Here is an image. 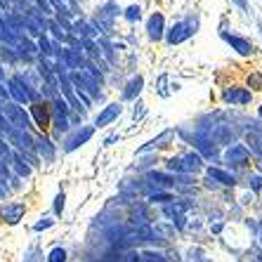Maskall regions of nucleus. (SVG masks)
Returning a JSON list of instances; mask_svg holds the SVG:
<instances>
[{
    "mask_svg": "<svg viewBox=\"0 0 262 262\" xmlns=\"http://www.w3.org/2000/svg\"><path fill=\"white\" fill-rule=\"evenodd\" d=\"M203 168V159L194 151L180 154V156H172L168 161V170L177 172V175H191V172H199Z\"/></svg>",
    "mask_w": 262,
    "mask_h": 262,
    "instance_id": "obj_1",
    "label": "nucleus"
},
{
    "mask_svg": "<svg viewBox=\"0 0 262 262\" xmlns=\"http://www.w3.org/2000/svg\"><path fill=\"white\" fill-rule=\"evenodd\" d=\"M194 33H196V21L182 19V21H175L170 29L165 31V40H168V45H180L184 40H189Z\"/></svg>",
    "mask_w": 262,
    "mask_h": 262,
    "instance_id": "obj_2",
    "label": "nucleus"
},
{
    "mask_svg": "<svg viewBox=\"0 0 262 262\" xmlns=\"http://www.w3.org/2000/svg\"><path fill=\"white\" fill-rule=\"evenodd\" d=\"M3 116H5V121L12 125V128L17 130H29L31 123H29V116H26V111L21 109V106H17V104H3V111H0Z\"/></svg>",
    "mask_w": 262,
    "mask_h": 262,
    "instance_id": "obj_3",
    "label": "nucleus"
},
{
    "mask_svg": "<svg viewBox=\"0 0 262 262\" xmlns=\"http://www.w3.org/2000/svg\"><path fill=\"white\" fill-rule=\"evenodd\" d=\"M225 161L229 165H234V168H246V165H250L248 146L246 144H232L225 151Z\"/></svg>",
    "mask_w": 262,
    "mask_h": 262,
    "instance_id": "obj_4",
    "label": "nucleus"
},
{
    "mask_svg": "<svg viewBox=\"0 0 262 262\" xmlns=\"http://www.w3.org/2000/svg\"><path fill=\"white\" fill-rule=\"evenodd\" d=\"M222 40L232 45V50L241 57H250L253 52H255V48H253V43H250L248 38L236 36V33H227V31H222Z\"/></svg>",
    "mask_w": 262,
    "mask_h": 262,
    "instance_id": "obj_5",
    "label": "nucleus"
},
{
    "mask_svg": "<svg viewBox=\"0 0 262 262\" xmlns=\"http://www.w3.org/2000/svg\"><path fill=\"white\" fill-rule=\"evenodd\" d=\"M146 36H149V40H154V43H159L161 38L165 36V17H163V12H154L151 17L146 19Z\"/></svg>",
    "mask_w": 262,
    "mask_h": 262,
    "instance_id": "obj_6",
    "label": "nucleus"
},
{
    "mask_svg": "<svg viewBox=\"0 0 262 262\" xmlns=\"http://www.w3.org/2000/svg\"><path fill=\"white\" fill-rule=\"evenodd\" d=\"M31 116L40 130H48L52 125V114H50V106L45 102H31Z\"/></svg>",
    "mask_w": 262,
    "mask_h": 262,
    "instance_id": "obj_7",
    "label": "nucleus"
},
{
    "mask_svg": "<svg viewBox=\"0 0 262 262\" xmlns=\"http://www.w3.org/2000/svg\"><path fill=\"white\" fill-rule=\"evenodd\" d=\"M121 111H123V106L118 102L106 104V106L99 111V116L95 118V128H106V125H111V123L121 116Z\"/></svg>",
    "mask_w": 262,
    "mask_h": 262,
    "instance_id": "obj_8",
    "label": "nucleus"
},
{
    "mask_svg": "<svg viewBox=\"0 0 262 262\" xmlns=\"http://www.w3.org/2000/svg\"><path fill=\"white\" fill-rule=\"evenodd\" d=\"M92 135H95V125H83V128H78L73 135H69L67 137V151H73V149H78V146H83L88 140H90Z\"/></svg>",
    "mask_w": 262,
    "mask_h": 262,
    "instance_id": "obj_9",
    "label": "nucleus"
},
{
    "mask_svg": "<svg viewBox=\"0 0 262 262\" xmlns=\"http://www.w3.org/2000/svg\"><path fill=\"white\" fill-rule=\"evenodd\" d=\"M24 215H26V206H24V203H5V206L0 208V217L5 220L7 225H17Z\"/></svg>",
    "mask_w": 262,
    "mask_h": 262,
    "instance_id": "obj_10",
    "label": "nucleus"
},
{
    "mask_svg": "<svg viewBox=\"0 0 262 262\" xmlns=\"http://www.w3.org/2000/svg\"><path fill=\"white\" fill-rule=\"evenodd\" d=\"M222 99H225L227 104H238V106H244V104H248L250 99H253V92L246 90V88H227V90L222 92Z\"/></svg>",
    "mask_w": 262,
    "mask_h": 262,
    "instance_id": "obj_11",
    "label": "nucleus"
},
{
    "mask_svg": "<svg viewBox=\"0 0 262 262\" xmlns=\"http://www.w3.org/2000/svg\"><path fill=\"white\" fill-rule=\"evenodd\" d=\"M7 92L12 95L14 99H17L19 104H26V102H31L29 99V92H26V83H24V78L21 76H14V78H10V83H7Z\"/></svg>",
    "mask_w": 262,
    "mask_h": 262,
    "instance_id": "obj_12",
    "label": "nucleus"
},
{
    "mask_svg": "<svg viewBox=\"0 0 262 262\" xmlns=\"http://www.w3.org/2000/svg\"><path fill=\"white\" fill-rule=\"evenodd\" d=\"M172 137H175V130H172V128L163 130V133H161L159 137H154L151 142H146V144L140 149V154H144V151H151V149H163V146H168V144H170V142H172Z\"/></svg>",
    "mask_w": 262,
    "mask_h": 262,
    "instance_id": "obj_13",
    "label": "nucleus"
},
{
    "mask_svg": "<svg viewBox=\"0 0 262 262\" xmlns=\"http://www.w3.org/2000/svg\"><path fill=\"white\" fill-rule=\"evenodd\" d=\"M206 177H210V180H215L217 184H222V187H234L236 184V177L232 175V172H227V170H222V168H208L206 170Z\"/></svg>",
    "mask_w": 262,
    "mask_h": 262,
    "instance_id": "obj_14",
    "label": "nucleus"
},
{
    "mask_svg": "<svg viewBox=\"0 0 262 262\" xmlns=\"http://www.w3.org/2000/svg\"><path fill=\"white\" fill-rule=\"evenodd\" d=\"M142 88H144V78H142V76H135V78H130L128 85L123 88V92H121V99H123V102L137 99V95L142 92Z\"/></svg>",
    "mask_w": 262,
    "mask_h": 262,
    "instance_id": "obj_15",
    "label": "nucleus"
},
{
    "mask_svg": "<svg viewBox=\"0 0 262 262\" xmlns=\"http://www.w3.org/2000/svg\"><path fill=\"white\" fill-rule=\"evenodd\" d=\"M33 144L38 146V151L43 154V159L48 161V163H52V161H55V144H52V142H50L45 135L36 137V140H33Z\"/></svg>",
    "mask_w": 262,
    "mask_h": 262,
    "instance_id": "obj_16",
    "label": "nucleus"
},
{
    "mask_svg": "<svg viewBox=\"0 0 262 262\" xmlns=\"http://www.w3.org/2000/svg\"><path fill=\"white\" fill-rule=\"evenodd\" d=\"M10 163H12V168L17 170L19 177H29L31 175V168L26 165V161H21V156H19V154H12V156H10Z\"/></svg>",
    "mask_w": 262,
    "mask_h": 262,
    "instance_id": "obj_17",
    "label": "nucleus"
},
{
    "mask_svg": "<svg viewBox=\"0 0 262 262\" xmlns=\"http://www.w3.org/2000/svg\"><path fill=\"white\" fill-rule=\"evenodd\" d=\"M140 260L142 262H170L165 257V253H161V250H142Z\"/></svg>",
    "mask_w": 262,
    "mask_h": 262,
    "instance_id": "obj_18",
    "label": "nucleus"
},
{
    "mask_svg": "<svg viewBox=\"0 0 262 262\" xmlns=\"http://www.w3.org/2000/svg\"><path fill=\"white\" fill-rule=\"evenodd\" d=\"M67 257H69L67 248H61V246H55V248H52L48 255H45V262H67Z\"/></svg>",
    "mask_w": 262,
    "mask_h": 262,
    "instance_id": "obj_19",
    "label": "nucleus"
},
{
    "mask_svg": "<svg viewBox=\"0 0 262 262\" xmlns=\"http://www.w3.org/2000/svg\"><path fill=\"white\" fill-rule=\"evenodd\" d=\"M24 262H45L43 250L38 248V246H31V248L24 253Z\"/></svg>",
    "mask_w": 262,
    "mask_h": 262,
    "instance_id": "obj_20",
    "label": "nucleus"
},
{
    "mask_svg": "<svg viewBox=\"0 0 262 262\" xmlns=\"http://www.w3.org/2000/svg\"><path fill=\"white\" fill-rule=\"evenodd\" d=\"M123 17L128 19L130 24L140 21V19H142V7L140 5H128V7H125V12H123Z\"/></svg>",
    "mask_w": 262,
    "mask_h": 262,
    "instance_id": "obj_21",
    "label": "nucleus"
},
{
    "mask_svg": "<svg viewBox=\"0 0 262 262\" xmlns=\"http://www.w3.org/2000/svg\"><path fill=\"white\" fill-rule=\"evenodd\" d=\"M149 201H151V203H163V206H165V203H172V201H175V196L168 194V191H156V194L149 196Z\"/></svg>",
    "mask_w": 262,
    "mask_h": 262,
    "instance_id": "obj_22",
    "label": "nucleus"
},
{
    "mask_svg": "<svg viewBox=\"0 0 262 262\" xmlns=\"http://www.w3.org/2000/svg\"><path fill=\"white\" fill-rule=\"evenodd\" d=\"M246 187H248L253 194H257V191L262 189V175H248L246 177Z\"/></svg>",
    "mask_w": 262,
    "mask_h": 262,
    "instance_id": "obj_23",
    "label": "nucleus"
},
{
    "mask_svg": "<svg viewBox=\"0 0 262 262\" xmlns=\"http://www.w3.org/2000/svg\"><path fill=\"white\" fill-rule=\"evenodd\" d=\"M248 88H250V92L253 90H262V73H250L248 76Z\"/></svg>",
    "mask_w": 262,
    "mask_h": 262,
    "instance_id": "obj_24",
    "label": "nucleus"
},
{
    "mask_svg": "<svg viewBox=\"0 0 262 262\" xmlns=\"http://www.w3.org/2000/svg\"><path fill=\"white\" fill-rule=\"evenodd\" d=\"M52 225H55V220L45 217V220H40V222H36V225H33V229H36V232H43V229H50Z\"/></svg>",
    "mask_w": 262,
    "mask_h": 262,
    "instance_id": "obj_25",
    "label": "nucleus"
},
{
    "mask_svg": "<svg viewBox=\"0 0 262 262\" xmlns=\"http://www.w3.org/2000/svg\"><path fill=\"white\" fill-rule=\"evenodd\" d=\"M64 201H67V196H64V194L59 191V194L55 196V213H57V215L64 213Z\"/></svg>",
    "mask_w": 262,
    "mask_h": 262,
    "instance_id": "obj_26",
    "label": "nucleus"
},
{
    "mask_svg": "<svg viewBox=\"0 0 262 262\" xmlns=\"http://www.w3.org/2000/svg\"><path fill=\"white\" fill-rule=\"evenodd\" d=\"M7 191H10V187L5 184V180H0V199H5Z\"/></svg>",
    "mask_w": 262,
    "mask_h": 262,
    "instance_id": "obj_27",
    "label": "nucleus"
},
{
    "mask_svg": "<svg viewBox=\"0 0 262 262\" xmlns=\"http://www.w3.org/2000/svg\"><path fill=\"white\" fill-rule=\"evenodd\" d=\"M236 7H241V10H248V0H232Z\"/></svg>",
    "mask_w": 262,
    "mask_h": 262,
    "instance_id": "obj_28",
    "label": "nucleus"
},
{
    "mask_svg": "<svg viewBox=\"0 0 262 262\" xmlns=\"http://www.w3.org/2000/svg\"><path fill=\"white\" fill-rule=\"evenodd\" d=\"M116 140H121V137H118V135H111V137H106V140H104V144L109 146V144H114Z\"/></svg>",
    "mask_w": 262,
    "mask_h": 262,
    "instance_id": "obj_29",
    "label": "nucleus"
},
{
    "mask_svg": "<svg viewBox=\"0 0 262 262\" xmlns=\"http://www.w3.org/2000/svg\"><path fill=\"white\" fill-rule=\"evenodd\" d=\"M0 97H7V90L3 88V83H0Z\"/></svg>",
    "mask_w": 262,
    "mask_h": 262,
    "instance_id": "obj_30",
    "label": "nucleus"
},
{
    "mask_svg": "<svg viewBox=\"0 0 262 262\" xmlns=\"http://www.w3.org/2000/svg\"><path fill=\"white\" fill-rule=\"evenodd\" d=\"M257 116L262 118V104H260V106H257Z\"/></svg>",
    "mask_w": 262,
    "mask_h": 262,
    "instance_id": "obj_31",
    "label": "nucleus"
},
{
    "mask_svg": "<svg viewBox=\"0 0 262 262\" xmlns=\"http://www.w3.org/2000/svg\"><path fill=\"white\" fill-rule=\"evenodd\" d=\"M257 29H260V31H262V21H257Z\"/></svg>",
    "mask_w": 262,
    "mask_h": 262,
    "instance_id": "obj_32",
    "label": "nucleus"
},
{
    "mask_svg": "<svg viewBox=\"0 0 262 262\" xmlns=\"http://www.w3.org/2000/svg\"><path fill=\"white\" fill-rule=\"evenodd\" d=\"M260 236H262V225H260Z\"/></svg>",
    "mask_w": 262,
    "mask_h": 262,
    "instance_id": "obj_33",
    "label": "nucleus"
},
{
    "mask_svg": "<svg viewBox=\"0 0 262 262\" xmlns=\"http://www.w3.org/2000/svg\"><path fill=\"white\" fill-rule=\"evenodd\" d=\"M159 3H161V0H159Z\"/></svg>",
    "mask_w": 262,
    "mask_h": 262,
    "instance_id": "obj_34",
    "label": "nucleus"
}]
</instances>
